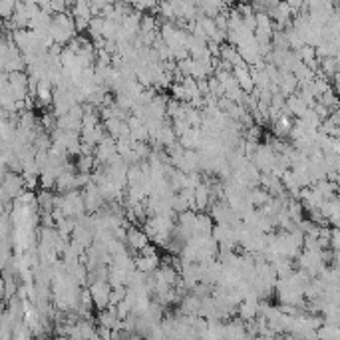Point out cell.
I'll return each instance as SVG.
<instances>
[{
  "instance_id": "7a4b0ae2",
  "label": "cell",
  "mask_w": 340,
  "mask_h": 340,
  "mask_svg": "<svg viewBox=\"0 0 340 340\" xmlns=\"http://www.w3.org/2000/svg\"><path fill=\"white\" fill-rule=\"evenodd\" d=\"M92 294L96 296V302L98 304H106L108 302V296H110V286L106 284V283H96L94 286H92Z\"/></svg>"
},
{
  "instance_id": "6da1fadb",
  "label": "cell",
  "mask_w": 340,
  "mask_h": 340,
  "mask_svg": "<svg viewBox=\"0 0 340 340\" xmlns=\"http://www.w3.org/2000/svg\"><path fill=\"white\" fill-rule=\"evenodd\" d=\"M125 239H127V243H129V247L133 249V251H143L147 245H149V237L145 235V231H141V229H129L127 233H125Z\"/></svg>"
}]
</instances>
